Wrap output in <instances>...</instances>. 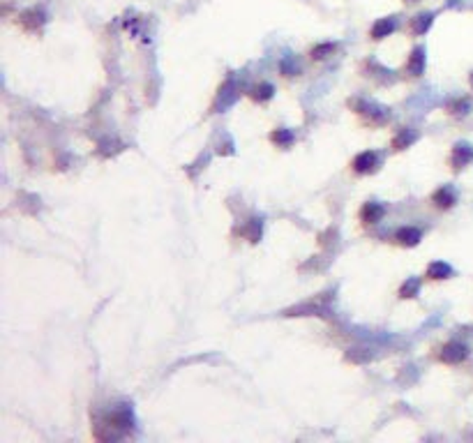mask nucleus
Listing matches in <instances>:
<instances>
[{
	"mask_svg": "<svg viewBox=\"0 0 473 443\" xmlns=\"http://www.w3.org/2000/svg\"><path fill=\"white\" fill-rule=\"evenodd\" d=\"M379 164H381V157H379L376 151H365L354 157V162H351V171L356 175H369L379 169Z\"/></svg>",
	"mask_w": 473,
	"mask_h": 443,
	"instance_id": "1",
	"label": "nucleus"
},
{
	"mask_svg": "<svg viewBox=\"0 0 473 443\" xmlns=\"http://www.w3.org/2000/svg\"><path fill=\"white\" fill-rule=\"evenodd\" d=\"M397 28H400V18L397 16H381L369 28V37H372L374 42H381L388 35H393Z\"/></svg>",
	"mask_w": 473,
	"mask_h": 443,
	"instance_id": "2",
	"label": "nucleus"
},
{
	"mask_svg": "<svg viewBox=\"0 0 473 443\" xmlns=\"http://www.w3.org/2000/svg\"><path fill=\"white\" fill-rule=\"evenodd\" d=\"M467 358H469V346L462 344V341H448L439 354V360L446 365H460Z\"/></svg>",
	"mask_w": 473,
	"mask_h": 443,
	"instance_id": "3",
	"label": "nucleus"
},
{
	"mask_svg": "<svg viewBox=\"0 0 473 443\" xmlns=\"http://www.w3.org/2000/svg\"><path fill=\"white\" fill-rule=\"evenodd\" d=\"M432 203L439 210H450L457 203V190L452 185H443V187H439L432 194Z\"/></svg>",
	"mask_w": 473,
	"mask_h": 443,
	"instance_id": "4",
	"label": "nucleus"
},
{
	"mask_svg": "<svg viewBox=\"0 0 473 443\" xmlns=\"http://www.w3.org/2000/svg\"><path fill=\"white\" fill-rule=\"evenodd\" d=\"M473 162V146L469 143H455L452 146V153H450V166L455 171L464 169Z\"/></svg>",
	"mask_w": 473,
	"mask_h": 443,
	"instance_id": "5",
	"label": "nucleus"
},
{
	"mask_svg": "<svg viewBox=\"0 0 473 443\" xmlns=\"http://www.w3.org/2000/svg\"><path fill=\"white\" fill-rule=\"evenodd\" d=\"M386 215V206L384 203H376V201H367L363 210H360V222L367 226V224H379V222L384 219Z\"/></svg>",
	"mask_w": 473,
	"mask_h": 443,
	"instance_id": "6",
	"label": "nucleus"
},
{
	"mask_svg": "<svg viewBox=\"0 0 473 443\" xmlns=\"http://www.w3.org/2000/svg\"><path fill=\"white\" fill-rule=\"evenodd\" d=\"M423 240V231L418 226H402L397 229L395 234V243L402 247H415Z\"/></svg>",
	"mask_w": 473,
	"mask_h": 443,
	"instance_id": "7",
	"label": "nucleus"
},
{
	"mask_svg": "<svg viewBox=\"0 0 473 443\" xmlns=\"http://www.w3.org/2000/svg\"><path fill=\"white\" fill-rule=\"evenodd\" d=\"M425 46H415V49L411 51L409 60H406L404 65V72L411 74V77H420V74L425 72Z\"/></svg>",
	"mask_w": 473,
	"mask_h": 443,
	"instance_id": "8",
	"label": "nucleus"
},
{
	"mask_svg": "<svg viewBox=\"0 0 473 443\" xmlns=\"http://www.w3.org/2000/svg\"><path fill=\"white\" fill-rule=\"evenodd\" d=\"M432 23H434V12H420L409 21V33L413 37H423L432 28Z\"/></svg>",
	"mask_w": 473,
	"mask_h": 443,
	"instance_id": "9",
	"label": "nucleus"
},
{
	"mask_svg": "<svg viewBox=\"0 0 473 443\" xmlns=\"http://www.w3.org/2000/svg\"><path fill=\"white\" fill-rule=\"evenodd\" d=\"M28 21L33 23V28H31V33H37L40 28L46 23V12L42 7H31V9H26V12L18 16V23L21 26H26Z\"/></svg>",
	"mask_w": 473,
	"mask_h": 443,
	"instance_id": "10",
	"label": "nucleus"
},
{
	"mask_svg": "<svg viewBox=\"0 0 473 443\" xmlns=\"http://www.w3.org/2000/svg\"><path fill=\"white\" fill-rule=\"evenodd\" d=\"M428 280L432 282H439V280H450L452 275H455V270H452V266L446 263V261H432L428 266Z\"/></svg>",
	"mask_w": 473,
	"mask_h": 443,
	"instance_id": "11",
	"label": "nucleus"
},
{
	"mask_svg": "<svg viewBox=\"0 0 473 443\" xmlns=\"http://www.w3.org/2000/svg\"><path fill=\"white\" fill-rule=\"evenodd\" d=\"M415 141H418V132H413V129H402V132L393 138V151H404V148H409Z\"/></svg>",
	"mask_w": 473,
	"mask_h": 443,
	"instance_id": "12",
	"label": "nucleus"
},
{
	"mask_svg": "<svg viewBox=\"0 0 473 443\" xmlns=\"http://www.w3.org/2000/svg\"><path fill=\"white\" fill-rule=\"evenodd\" d=\"M271 141H273L277 148H291V143L295 141V136H293L291 129L280 127V129H275V132L271 134Z\"/></svg>",
	"mask_w": 473,
	"mask_h": 443,
	"instance_id": "13",
	"label": "nucleus"
},
{
	"mask_svg": "<svg viewBox=\"0 0 473 443\" xmlns=\"http://www.w3.org/2000/svg\"><path fill=\"white\" fill-rule=\"evenodd\" d=\"M275 95V88L271 86V83H261V86L252 88V92H249V97H252L254 102H268L273 99Z\"/></svg>",
	"mask_w": 473,
	"mask_h": 443,
	"instance_id": "14",
	"label": "nucleus"
},
{
	"mask_svg": "<svg viewBox=\"0 0 473 443\" xmlns=\"http://www.w3.org/2000/svg\"><path fill=\"white\" fill-rule=\"evenodd\" d=\"M420 284H423V280H418V277L406 280L402 284V289H400V298H415V295L420 293Z\"/></svg>",
	"mask_w": 473,
	"mask_h": 443,
	"instance_id": "15",
	"label": "nucleus"
},
{
	"mask_svg": "<svg viewBox=\"0 0 473 443\" xmlns=\"http://www.w3.org/2000/svg\"><path fill=\"white\" fill-rule=\"evenodd\" d=\"M337 49V44H332V42H326V44H317V46H312V51H310V55L314 60H321V58H326V55H330L332 51Z\"/></svg>",
	"mask_w": 473,
	"mask_h": 443,
	"instance_id": "16",
	"label": "nucleus"
},
{
	"mask_svg": "<svg viewBox=\"0 0 473 443\" xmlns=\"http://www.w3.org/2000/svg\"><path fill=\"white\" fill-rule=\"evenodd\" d=\"M469 106H471V102H469V99H457V102H455V111H450V114L464 116L467 111H469Z\"/></svg>",
	"mask_w": 473,
	"mask_h": 443,
	"instance_id": "17",
	"label": "nucleus"
},
{
	"mask_svg": "<svg viewBox=\"0 0 473 443\" xmlns=\"http://www.w3.org/2000/svg\"><path fill=\"white\" fill-rule=\"evenodd\" d=\"M404 3H420V0H404Z\"/></svg>",
	"mask_w": 473,
	"mask_h": 443,
	"instance_id": "18",
	"label": "nucleus"
},
{
	"mask_svg": "<svg viewBox=\"0 0 473 443\" xmlns=\"http://www.w3.org/2000/svg\"><path fill=\"white\" fill-rule=\"evenodd\" d=\"M471 86H473V72H471Z\"/></svg>",
	"mask_w": 473,
	"mask_h": 443,
	"instance_id": "19",
	"label": "nucleus"
}]
</instances>
